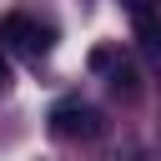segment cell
Listing matches in <instances>:
<instances>
[{
    "mask_svg": "<svg viewBox=\"0 0 161 161\" xmlns=\"http://www.w3.org/2000/svg\"><path fill=\"white\" fill-rule=\"evenodd\" d=\"M50 131L55 136H96V111H86V106H55V116H50Z\"/></svg>",
    "mask_w": 161,
    "mask_h": 161,
    "instance_id": "cell-3",
    "label": "cell"
},
{
    "mask_svg": "<svg viewBox=\"0 0 161 161\" xmlns=\"http://www.w3.org/2000/svg\"><path fill=\"white\" fill-rule=\"evenodd\" d=\"M0 35H5L15 50H25V55H45V50H50V25H40V20H30V15H10V20L0 25Z\"/></svg>",
    "mask_w": 161,
    "mask_h": 161,
    "instance_id": "cell-2",
    "label": "cell"
},
{
    "mask_svg": "<svg viewBox=\"0 0 161 161\" xmlns=\"http://www.w3.org/2000/svg\"><path fill=\"white\" fill-rule=\"evenodd\" d=\"M5 80H10V70H5V55H0V91H5Z\"/></svg>",
    "mask_w": 161,
    "mask_h": 161,
    "instance_id": "cell-4",
    "label": "cell"
},
{
    "mask_svg": "<svg viewBox=\"0 0 161 161\" xmlns=\"http://www.w3.org/2000/svg\"><path fill=\"white\" fill-rule=\"evenodd\" d=\"M121 5H126L131 25H136V40H141L146 60L161 70V10H156V0H121Z\"/></svg>",
    "mask_w": 161,
    "mask_h": 161,
    "instance_id": "cell-1",
    "label": "cell"
}]
</instances>
